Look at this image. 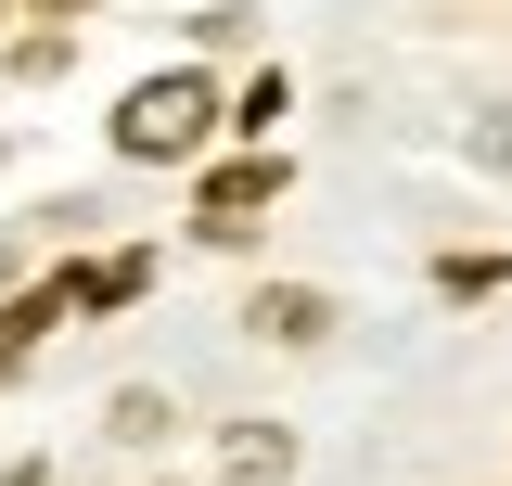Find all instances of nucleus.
I'll return each instance as SVG.
<instances>
[{
  "mask_svg": "<svg viewBox=\"0 0 512 486\" xmlns=\"http://www.w3.org/2000/svg\"><path fill=\"white\" fill-rule=\"evenodd\" d=\"M244 320H256V333H269V346H320V320H333V307H320L308 282H269V295H256Z\"/></svg>",
  "mask_w": 512,
  "mask_h": 486,
  "instance_id": "20e7f679",
  "label": "nucleus"
},
{
  "mask_svg": "<svg viewBox=\"0 0 512 486\" xmlns=\"http://www.w3.org/2000/svg\"><path fill=\"white\" fill-rule=\"evenodd\" d=\"M474 154H487V167H512V116H487V128H474Z\"/></svg>",
  "mask_w": 512,
  "mask_h": 486,
  "instance_id": "423d86ee",
  "label": "nucleus"
},
{
  "mask_svg": "<svg viewBox=\"0 0 512 486\" xmlns=\"http://www.w3.org/2000/svg\"><path fill=\"white\" fill-rule=\"evenodd\" d=\"M269 192H282V167H269V154H256V167H218V180H205V243H244Z\"/></svg>",
  "mask_w": 512,
  "mask_h": 486,
  "instance_id": "f03ea898",
  "label": "nucleus"
},
{
  "mask_svg": "<svg viewBox=\"0 0 512 486\" xmlns=\"http://www.w3.org/2000/svg\"><path fill=\"white\" fill-rule=\"evenodd\" d=\"M39 13H90V0H39Z\"/></svg>",
  "mask_w": 512,
  "mask_h": 486,
  "instance_id": "0eeeda50",
  "label": "nucleus"
},
{
  "mask_svg": "<svg viewBox=\"0 0 512 486\" xmlns=\"http://www.w3.org/2000/svg\"><path fill=\"white\" fill-rule=\"evenodd\" d=\"M205 128H218V90L205 77H141L116 103V154L128 167H180V154H205Z\"/></svg>",
  "mask_w": 512,
  "mask_h": 486,
  "instance_id": "f257e3e1",
  "label": "nucleus"
},
{
  "mask_svg": "<svg viewBox=\"0 0 512 486\" xmlns=\"http://www.w3.org/2000/svg\"><path fill=\"white\" fill-rule=\"evenodd\" d=\"M218 461H231V486H282V474H295V435H282V423H231Z\"/></svg>",
  "mask_w": 512,
  "mask_h": 486,
  "instance_id": "7ed1b4c3",
  "label": "nucleus"
},
{
  "mask_svg": "<svg viewBox=\"0 0 512 486\" xmlns=\"http://www.w3.org/2000/svg\"><path fill=\"white\" fill-rule=\"evenodd\" d=\"M180 423V410H167V397H154V384H128L116 410H103V435H128V448H154V435Z\"/></svg>",
  "mask_w": 512,
  "mask_h": 486,
  "instance_id": "39448f33",
  "label": "nucleus"
}]
</instances>
